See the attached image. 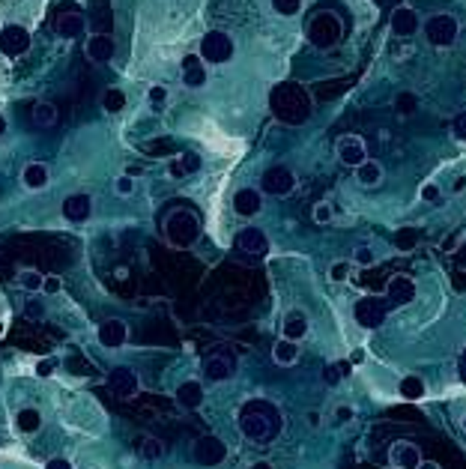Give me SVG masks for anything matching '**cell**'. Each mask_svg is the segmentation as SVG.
<instances>
[{"label": "cell", "instance_id": "6da1fadb", "mask_svg": "<svg viewBox=\"0 0 466 469\" xmlns=\"http://www.w3.org/2000/svg\"><path fill=\"white\" fill-rule=\"evenodd\" d=\"M240 431L242 436H249L251 443H272L275 436L281 434V425H284V418L278 413V406L269 404V401H263V397H257V401H245L240 406Z\"/></svg>", "mask_w": 466, "mask_h": 469}, {"label": "cell", "instance_id": "7a4b0ae2", "mask_svg": "<svg viewBox=\"0 0 466 469\" xmlns=\"http://www.w3.org/2000/svg\"><path fill=\"white\" fill-rule=\"evenodd\" d=\"M272 114L287 126H299L311 117V96L299 84H278L269 96Z\"/></svg>", "mask_w": 466, "mask_h": 469}, {"label": "cell", "instance_id": "3957f363", "mask_svg": "<svg viewBox=\"0 0 466 469\" xmlns=\"http://www.w3.org/2000/svg\"><path fill=\"white\" fill-rule=\"evenodd\" d=\"M165 236H167V242L176 245V248L194 245L197 236H201V218L185 206L174 209V213L165 218Z\"/></svg>", "mask_w": 466, "mask_h": 469}, {"label": "cell", "instance_id": "277c9868", "mask_svg": "<svg viewBox=\"0 0 466 469\" xmlns=\"http://www.w3.org/2000/svg\"><path fill=\"white\" fill-rule=\"evenodd\" d=\"M341 36H344V27H341V22H338V15L320 13V15L311 18L308 39H311L314 48H332V45L341 42Z\"/></svg>", "mask_w": 466, "mask_h": 469}, {"label": "cell", "instance_id": "5b68a950", "mask_svg": "<svg viewBox=\"0 0 466 469\" xmlns=\"http://www.w3.org/2000/svg\"><path fill=\"white\" fill-rule=\"evenodd\" d=\"M422 30H424V39H428L431 45L436 48H449L454 45V39H458V18L454 15H445V13H436L431 15L428 22H422Z\"/></svg>", "mask_w": 466, "mask_h": 469}, {"label": "cell", "instance_id": "8992f818", "mask_svg": "<svg viewBox=\"0 0 466 469\" xmlns=\"http://www.w3.org/2000/svg\"><path fill=\"white\" fill-rule=\"evenodd\" d=\"M203 374H206V380H213V383L231 380L236 374V353L231 347H215V350H210L203 359Z\"/></svg>", "mask_w": 466, "mask_h": 469}, {"label": "cell", "instance_id": "52a82bcc", "mask_svg": "<svg viewBox=\"0 0 466 469\" xmlns=\"http://www.w3.org/2000/svg\"><path fill=\"white\" fill-rule=\"evenodd\" d=\"M353 317L362 329H380L385 323V317H389V302L380 296H365L356 302Z\"/></svg>", "mask_w": 466, "mask_h": 469}, {"label": "cell", "instance_id": "ba28073f", "mask_svg": "<svg viewBox=\"0 0 466 469\" xmlns=\"http://www.w3.org/2000/svg\"><path fill=\"white\" fill-rule=\"evenodd\" d=\"M231 57H233V39L227 36L224 30H210V33L201 39V60H206V63L222 66Z\"/></svg>", "mask_w": 466, "mask_h": 469}, {"label": "cell", "instance_id": "9c48e42d", "mask_svg": "<svg viewBox=\"0 0 466 469\" xmlns=\"http://www.w3.org/2000/svg\"><path fill=\"white\" fill-rule=\"evenodd\" d=\"M260 188L266 195H272V197H284V195H290L296 188V174L290 171V167H284V165H272L260 179Z\"/></svg>", "mask_w": 466, "mask_h": 469}, {"label": "cell", "instance_id": "30bf717a", "mask_svg": "<svg viewBox=\"0 0 466 469\" xmlns=\"http://www.w3.org/2000/svg\"><path fill=\"white\" fill-rule=\"evenodd\" d=\"M54 30H57V33H60L63 39L81 36V33H84V15H81V9H78L75 3H60V6H57V13H54Z\"/></svg>", "mask_w": 466, "mask_h": 469}, {"label": "cell", "instance_id": "8fae6325", "mask_svg": "<svg viewBox=\"0 0 466 469\" xmlns=\"http://www.w3.org/2000/svg\"><path fill=\"white\" fill-rule=\"evenodd\" d=\"M227 448L222 440H215V436H201L194 445H192V461L201 463V466H218L224 461Z\"/></svg>", "mask_w": 466, "mask_h": 469}, {"label": "cell", "instance_id": "7c38bea8", "mask_svg": "<svg viewBox=\"0 0 466 469\" xmlns=\"http://www.w3.org/2000/svg\"><path fill=\"white\" fill-rule=\"evenodd\" d=\"M335 153H338V158L347 167H359L368 158V147H365L359 135H341L338 144H335Z\"/></svg>", "mask_w": 466, "mask_h": 469}, {"label": "cell", "instance_id": "4fadbf2b", "mask_svg": "<svg viewBox=\"0 0 466 469\" xmlns=\"http://www.w3.org/2000/svg\"><path fill=\"white\" fill-rule=\"evenodd\" d=\"M31 48V33L22 24H9L0 30V51L6 57H22Z\"/></svg>", "mask_w": 466, "mask_h": 469}, {"label": "cell", "instance_id": "5bb4252c", "mask_svg": "<svg viewBox=\"0 0 466 469\" xmlns=\"http://www.w3.org/2000/svg\"><path fill=\"white\" fill-rule=\"evenodd\" d=\"M108 386H111V392L120 397V401H128V397L138 395L141 380H138V374L132 371V368H114V371L108 374Z\"/></svg>", "mask_w": 466, "mask_h": 469}, {"label": "cell", "instance_id": "9a60e30c", "mask_svg": "<svg viewBox=\"0 0 466 469\" xmlns=\"http://www.w3.org/2000/svg\"><path fill=\"white\" fill-rule=\"evenodd\" d=\"M415 299V281L406 275H394L389 278V284H385V302L389 308H401V305H410Z\"/></svg>", "mask_w": 466, "mask_h": 469}, {"label": "cell", "instance_id": "2e32d148", "mask_svg": "<svg viewBox=\"0 0 466 469\" xmlns=\"http://www.w3.org/2000/svg\"><path fill=\"white\" fill-rule=\"evenodd\" d=\"M389 27H392V33L394 36H415L422 30V18H419V13H415L413 6H398L392 13V18H389Z\"/></svg>", "mask_w": 466, "mask_h": 469}, {"label": "cell", "instance_id": "e0dca14e", "mask_svg": "<svg viewBox=\"0 0 466 469\" xmlns=\"http://www.w3.org/2000/svg\"><path fill=\"white\" fill-rule=\"evenodd\" d=\"M236 248L251 257H263L269 252V239H266L263 231H257V227H245V231L236 233Z\"/></svg>", "mask_w": 466, "mask_h": 469}, {"label": "cell", "instance_id": "ac0fdd59", "mask_svg": "<svg viewBox=\"0 0 466 469\" xmlns=\"http://www.w3.org/2000/svg\"><path fill=\"white\" fill-rule=\"evenodd\" d=\"M233 209H236V215L251 218L263 209V195L257 192V188H240V192L233 195Z\"/></svg>", "mask_w": 466, "mask_h": 469}, {"label": "cell", "instance_id": "d6986e66", "mask_svg": "<svg viewBox=\"0 0 466 469\" xmlns=\"http://www.w3.org/2000/svg\"><path fill=\"white\" fill-rule=\"evenodd\" d=\"M114 39L108 33H96L87 39V60H93V63H108V60H114Z\"/></svg>", "mask_w": 466, "mask_h": 469}, {"label": "cell", "instance_id": "ffe728a7", "mask_svg": "<svg viewBox=\"0 0 466 469\" xmlns=\"http://www.w3.org/2000/svg\"><path fill=\"white\" fill-rule=\"evenodd\" d=\"M128 338V329L123 320H105L99 326V344L108 347V350H117V347H123Z\"/></svg>", "mask_w": 466, "mask_h": 469}, {"label": "cell", "instance_id": "44dd1931", "mask_svg": "<svg viewBox=\"0 0 466 469\" xmlns=\"http://www.w3.org/2000/svg\"><path fill=\"white\" fill-rule=\"evenodd\" d=\"M389 457H392V463L398 466V469H415V466L422 463V452L413 443H394Z\"/></svg>", "mask_w": 466, "mask_h": 469}, {"label": "cell", "instance_id": "7402d4cb", "mask_svg": "<svg viewBox=\"0 0 466 469\" xmlns=\"http://www.w3.org/2000/svg\"><path fill=\"white\" fill-rule=\"evenodd\" d=\"M90 213H93L90 195H72V197H66L63 201V215L69 218V222H87Z\"/></svg>", "mask_w": 466, "mask_h": 469}, {"label": "cell", "instance_id": "603a6c76", "mask_svg": "<svg viewBox=\"0 0 466 469\" xmlns=\"http://www.w3.org/2000/svg\"><path fill=\"white\" fill-rule=\"evenodd\" d=\"M183 84L192 87V90H197V87L206 84V69H203L201 54H188V57L183 60Z\"/></svg>", "mask_w": 466, "mask_h": 469}, {"label": "cell", "instance_id": "cb8c5ba5", "mask_svg": "<svg viewBox=\"0 0 466 469\" xmlns=\"http://www.w3.org/2000/svg\"><path fill=\"white\" fill-rule=\"evenodd\" d=\"M176 404L185 406V410H194V406L203 404V386L197 380H185L176 388Z\"/></svg>", "mask_w": 466, "mask_h": 469}, {"label": "cell", "instance_id": "d4e9b609", "mask_svg": "<svg viewBox=\"0 0 466 469\" xmlns=\"http://www.w3.org/2000/svg\"><path fill=\"white\" fill-rule=\"evenodd\" d=\"M22 183H24V188H31V192H42L48 186V167L42 162H31L22 171Z\"/></svg>", "mask_w": 466, "mask_h": 469}, {"label": "cell", "instance_id": "484cf974", "mask_svg": "<svg viewBox=\"0 0 466 469\" xmlns=\"http://www.w3.org/2000/svg\"><path fill=\"white\" fill-rule=\"evenodd\" d=\"M356 179H359V186L365 188H374L383 183V165L374 162V158H365V162L356 167Z\"/></svg>", "mask_w": 466, "mask_h": 469}, {"label": "cell", "instance_id": "4316f807", "mask_svg": "<svg viewBox=\"0 0 466 469\" xmlns=\"http://www.w3.org/2000/svg\"><path fill=\"white\" fill-rule=\"evenodd\" d=\"M284 338H290V341H302L305 335H308V317L302 311H290L284 317Z\"/></svg>", "mask_w": 466, "mask_h": 469}, {"label": "cell", "instance_id": "83f0119b", "mask_svg": "<svg viewBox=\"0 0 466 469\" xmlns=\"http://www.w3.org/2000/svg\"><path fill=\"white\" fill-rule=\"evenodd\" d=\"M272 359H275V365H281V368L293 365L296 359H299V344L290 341V338H281V341L272 347Z\"/></svg>", "mask_w": 466, "mask_h": 469}, {"label": "cell", "instance_id": "f1b7e54d", "mask_svg": "<svg viewBox=\"0 0 466 469\" xmlns=\"http://www.w3.org/2000/svg\"><path fill=\"white\" fill-rule=\"evenodd\" d=\"M15 425H18V431H24V434H36L39 427H42V413L33 410V406H27V410L18 413Z\"/></svg>", "mask_w": 466, "mask_h": 469}, {"label": "cell", "instance_id": "f546056e", "mask_svg": "<svg viewBox=\"0 0 466 469\" xmlns=\"http://www.w3.org/2000/svg\"><path fill=\"white\" fill-rule=\"evenodd\" d=\"M31 117L36 126H54L57 123V108L51 102H36L31 108Z\"/></svg>", "mask_w": 466, "mask_h": 469}, {"label": "cell", "instance_id": "4dcf8cb0", "mask_svg": "<svg viewBox=\"0 0 466 469\" xmlns=\"http://www.w3.org/2000/svg\"><path fill=\"white\" fill-rule=\"evenodd\" d=\"M394 111H398L401 117H410L419 111V96L413 93V90H401L398 96H394Z\"/></svg>", "mask_w": 466, "mask_h": 469}, {"label": "cell", "instance_id": "1f68e13d", "mask_svg": "<svg viewBox=\"0 0 466 469\" xmlns=\"http://www.w3.org/2000/svg\"><path fill=\"white\" fill-rule=\"evenodd\" d=\"M398 388H401V397H406V401H419V397H424V380L422 377H403Z\"/></svg>", "mask_w": 466, "mask_h": 469}, {"label": "cell", "instance_id": "d6a6232c", "mask_svg": "<svg viewBox=\"0 0 466 469\" xmlns=\"http://www.w3.org/2000/svg\"><path fill=\"white\" fill-rule=\"evenodd\" d=\"M102 108L108 114H120L123 108H126V96L120 93V90H105V96H102Z\"/></svg>", "mask_w": 466, "mask_h": 469}, {"label": "cell", "instance_id": "836d02e7", "mask_svg": "<svg viewBox=\"0 0 466 469\" xmlns=\"http://www.w3.org/2000/svg\"><path fill=\"white\" fill-rule=\"evenodd\" d=\"M42 281H45V275H42V272H36V269H24V272L18 275V284H22L24 290H31V293H39V290H42Z\"/></svg>", "mask_w": 466, "mask_h": 469}, {"label": "cell", "instance_id": "e575fe53", "mask_svg": "<svg viewBox=\"0 0 466 469\" xmlns=\"http://www.w3.org/2000/svg\"><path fill=\"white\" fill-rule=\"evenodd\" d=\"M141 454H144V461H158V457L165 454V443L158 440V436H147L141 445Z\"/></svg>", "mask_w": 466, "mask_h": 469}, {"label": "cell", "instance_id": "d590c367", "mask_svg": "<svg viewBox=\"0 0 466 469\" xmlns=\"http://www.w3.org/2000/svg\"><path fill=\"white\" fill-rule=\"evenodd\" d=\"M347 374H350V362H332V365L323 371V380L329 383V386H335V383H338L341 377H347Z\"/></svg>", "mask_w": 466, "mask_h": 469}, {"label": "cell", "instance_id": "8d00e7d4", "mask_svg": "<svg viewBox=\"0 0 466 469\" xmlns=\"http://www.w3.org/2000/svg\"><path fill=\"white\" fill-rule=\"evenodd\" d=\"M415 242H419V233H415L413 227H401V231L394 233V245H398L401 252H410Z\"/></svg>", "mask_w": 466, "mask_h": 469}, {"label": "cell", "instance_id": "74e56055", "mask_svg": "<svg viewBox=\"0 0 466 469\" xmlns=\"http://www.w3.org/2000/svg\"><path fill=\"white\" fill-rule=\"evenodd\" d=\"M272 9L278 15H284V18H290V15H296L302 9V0H272Z\"/></svg>", "mask_w": 466, "mask_h": 469}, {"label": "cell", "instance_id": "f35d334b", "mask_svg": "<svg viewBox=\"0 0 466 469\" xmlns=\"http://www.w3.org/2000/svg\"><path fill=\"white\" fill-rule=\"evenodd\" d=\"M314 222L317 224H329L332 222V218H335V209H332V204H326V201H320V204H317L314 206Z\"/></svg>", "mask_w": 466, "mask_h": 469}, {"label": "cell", "instance_id": "ab89813d", "mask_svg": "<svg viewBox=\"0 0 466 469\" xmlns=\"http://www.w3.org/2000/svg\"><path fill=\"white\" fill-rule=\"evenodd\" d=\"M329 278H332L335 284L347 281V278H350V263H347V261H335V263L329 266Z\"/></svg>", "mask_w": 466, "mask_h": 469}, {"label": "cell", "instance_id": "60d3db41", "mask_svg": "<svg viewBox=\"0 0 466 469\" xmlns=\"http://www.w3.org/2000/svg\"><path fill=\"white\" fill-rule=\"evenodd\" d=\"M419 197L424 204H440V197H442V188L436 186V183H424L422 186V192H419Z\"/></svg>", "mask_w": 466, "mask_h": 469}, {"label": "cell", "instance_id": "b9f144b4", "mask_svg": "<svg viewBox=\"0 0 466 469\" xmlns=\"http://www.w3.org/2000/svg\"><path fill=\"white\" fill-rule=\"evenodd\" d=\"M374 261H376V257H374V252H371L368 245H359V248L353 252V263H356V266H371Z\"/></svg>", "mask_w": 466, "mask_h": 469}, {"label": "cell", "instance_id": "7bdbcfd3", "mask_svg": "<svg viewBox=\"0 0 466 469\" xmlns=\"http://www.w3.org/2000/svg\"><path fill=\"white\" fill-rule=\"evenodd\" d=\"M451 135H454V141H463V144H466V111H460L458 117H454Z\"/></svg>", "mask_w": 466, "mask_h": 469}, {"label": "cell", "instance_id": "ee69618b", "mask_svg": "<svg viewBox=\"0 0 466 469\" xmlns=\"http://www.w3.org/2000/svg\"><path fill=\"white\" fill-rule=\"evenodd\" d=\"M24 314L31 317V320H42V317H45V305L39 302V299H27V305H24Z\"/></svg>", "mask_w": 466, "mask_h": 469}, {"label": "cell", "instance_id": "f6af8a7d", "mask_svg": "<svg viewBox=\"0 0 466 469\" xmlns=\"http://www.w3.org/2000/svg\"><path fill=\"white\" fill-rule=\"evenodd\" d=\"M117 195H123V197H128V195H132L135 192V179L132 176H128V174H123L120 179H117Z\"/></svg>", "mask_w": 466, "mask_h": 469}, {"label": "cell", "instance_id": "bcb514c9", "mask_svg": "<svg viewBox=\"0 0 466 469\" xmlns=\"http://www.w3.org/2000/svg\"><path fill=\"white\" fill-rule=\"evenodd\" d=\"M180 165H183V171H185V174H194L197 167H201V156L185 153V156H180Z\"/></svg>", "mask_w": 466, "mask_h": 469}, {"label": "cell", "instance_id": "7dc6e473", "mask_svg": "<svg viewBox=\"0 0 466 469\" xmlns=\"http://www.w3.org/2000/svg\"><path fill=\"white\" fill-rule=\"evenodd\" d=\"M69 371L72 374H90V365H87V359H69Z\"/></svg>", "mask_w": 466, "mask_h": 469}, {"label": "cell", "instance_id": "c3c4849f", "mask_svg": "<svg viewBox=\"0 0 466 469\" xmlns=\"http://www.w3.org/2000/svg\"><path fill=\"white\" fill-rule=\"evenodd\" d=\"M60 290V278L57 275H48L45 281H42V293H57Z\"/></svg>", "mask_w": 466, "mask_h": 469}, {"label": "cell", "instance_id": "681fc988", "mask_svg": "<svg viewBox=\"0 0 466 469\" xmlns=\"http://www.w3.org/2000/svg\"><path fill=\"white\" fill-rule=\"evenodd\" d=\"M350 418H353V406H338V410H335V422L338 425L350 422Z\"/></svg>", "mask_w": 466, "mask_h": 469}, {"label": "cell", "instance_id": "f907efd6", "mask_svg": "<svg viewBox=\"0 0 466 469\" xmlns=\"http://www.w3.org/2000/svg\"><path fill=\"white\" fill-rule=\"evenodd\" d=\"M45 469H72V463H69L66 457H51V461L45 463Z\"/></svg>", "mask_w": 466, "mask_h": 469}, {"label": "cell", "instance_id": "816d5d0a", "mask_svg": "<svg viewBox=\"0 0 466 469\" xmlns=\"http://www.w3.org/2000/svg\"><path fill=\"white\" fill-rule=\"evenodd\" d=\"M167 174H171L174 179H180V176H185V171H183V165H180V158H176V162H171V165H167Z\"/></svg>", "mask_w": 466, "mask_h": 469}, {"label": "cell", "instance_id": "f5cc1de1", "mask_svg": "<svg viewBox=\"0 0 466 469\" xmlns=\"http://www.w3.org/2000/svg\"><path fill=\"white\" fill-rule=\"evenodd\" d=\"M165 96H167V93H165V87H153V90H150V102H153V105L165 102Z\"/></svg>", "mask_w": 466, "mask_h": 469}, {"label": "cell", "instance_id": "db71d44e", "mask_svg": "<svg viewBox=\"0 0 466 469\" xmlns=\"http://www.w3.org/2000/svg\"><path fill=\"white\" fill-rule=\"evenodd\" d=\"M454 263H458V269H463V272H466V242L458 248V254H454Z\"/></svg>", "mask_w": 466, "mask_h": 469}, {"label": "cell", "instance_id": "11a10c76", "mask_svg": "<svg viewBox=\"0 0 466 469\" xmlns=\"http://www.w3.org/2000/svg\"><path fill=\"white\" fill-rule=\"evenodd\" d=\"M36 374H39V377H48V374H51V362H48V359H42V362L36 365Z\"/></svg>", "mask_w": 466, "mask_h": 469}, {"label": "cell", "instance_id": "9f6ffc18", "mask_svg": "<svg viewBox=\"0 0 466 469\" xmlns=\"http://www.w3.org/2000/svg\"><path fill=\"white\" fill-rule=\"evenodd\" d=\"M463 188H466V176H458V179H454V186H451V192H454V195H460Z\"/></svg>", "mask_w": 466, "mask_h": 469}, {"label": "cell", "instance_id": "6f0895ef", "mask_svg": "<svg viewBox=\"0 0 466 469\" xmlns=\"http://www.w3.org/2000/svg\"><path fill=\"white\" fill-rule=\"evenodd\" d=\"M458 368H460V380L466 383V350L460 353V365H458Z\"/></svg>", "mask_w": 466, "mask_h": 469}, {"label": "cell", "instance_id": "680465c9", "mask_svg": "<svg viewBox=\"0 0 466 469\" xmlns=\"http://www.w3.org/2000/svg\"><path fill=\"white\" fill-rule=\"evenodd\" d=\"M126 174H128V176H141L144 171H141V167H138V165H128V167H126Z\"/></svg>", "mask_w": 466, "mask_h": 469}, {"label": "cell", "instance_id": "91938a15", "mask_svg": "<svg viewBox=\"0 0 466 469\" xmlns=\"http://www.w3.org/2000/svg\"><path fill=\"white\" fill-rule=\"evenodd\" d=\"M415 469H440V466H436V463H431V461H422V463L415 466Z\"/></svg>", "mask_w": 466, "mask_h": 469}, {"label": "cell", "instance_id": "94428289", "mask_svg": "<svg viewBox=\"0 0 466 469\" xmlns=\"http://www.w3.org/2000/svg\"><path fill=\"white\" fill-rule=\"evenodd\" d=\"M251 469H272V463H266V461H260V463H254Z\"/></svg>", "mask_w": 466, "mask_h": 469}, {"label": "cell", "instance_id": "6125c7cd", "mask_svg": "<svg viewBox=\"0 0 466 469\" xmlns=\"http://www.w3.org/2000/svg\"><path fill=\"white\" fill-rule=\"evenodd\" d=\"M3 132H6V120L0 117V135H3Z\"/></svg>", "mask_w": 466, "mask_h": 469}, {"label": "cell", "instance_id": "be15d7a7", "mask_svg": "<svg viewBox=\"0 0 466 469\" xmlns=\"http://www.w3.org/2000/svg\"><path fill=\"white\" fill-rule=\"evenodd\" d=\"M463 427H466V418H463Z\"/></svg>", "mask_w": 466, "mask_h": 469}]
</instances>
